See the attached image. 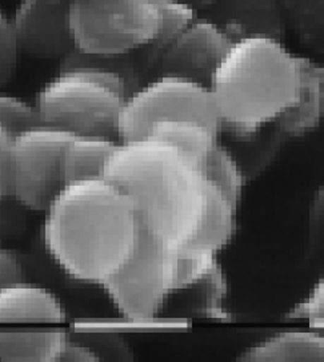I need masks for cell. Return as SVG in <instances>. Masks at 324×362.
Returning a JSON list of instances; mask_svg holds the SVG:
<instances>
[{
	"label": "cell",
	"instance_id": "1",
	"mask_svg": "<svg viewBox=\"0 0 324 362\" xmlns=\"http://www.w3.org/2000/svg\"><path fill=\"white\" fill-rule=\"evenodd\" d=\"M46 214L52 259L70 277L97 285L127 261L143 230L131 199L104 178L66 185Z\"/></svg>",
	"mask_w": 324,
	"mask_h": 362
},
{
	"label": "cell",
	"instance_id": "2",
	"mask_svg": "<svg viewBox=\"0 0 324 362\" xmlns=\"http://www.w3.org/2000/svg\"><path fill=\"white\" fill-rule=\"evenodd\" d=\"M103 178L131 199L144 230L175 246L191 240L203 214L207 180L178 147L151 136L121 141Z\"/></svg>",
	"mask_w": 324,
	"mask_h": 362
},
{
	"label": "cell",
	"instance_id": "3",
	"mask_svg": "<svg viewBox=\"0 0 324 362\" xmlns=\"http://www.w3.org/2000/svg\"><path fill=\"white\" fill-rule=\"evenodd\" d=\"M208 87L222 129L251 138L295 100L299 61L279 39L241 37L232 43Z\"/></svg>",
	"mask_w": 324,
	"mask_h": 362
},
{
	"label": "cell",
	"instance_id": "4",
	"mask_svg": "<svg viewBox=\"0 0 324 362\" xmlns=\"http://www.w3.org/2000/svg\"><path fill=\"white\" fill-rule=\"evenodd\" d=\"M70 63L48 81L36 95V107L44 124L75 135L114 138L128 88L121 74L106 66Z\"/></svg>",
	"mask_w": 324,
	"mask_h": 362
},
{
	"label": "cell",
	"instance_id": "5",
	"mask_svg": "<svg viewBox=\"0 0 324 362\" xmlns=\"http://www.w3.org/2000/svg\"><path fill=\"white\" fill-rule=\"evenodd\" d=\"M75 134L40 124L10 135L0 130V193L35 210L47 211L63 190L61 157Z\"/></svg>",
	"mask_w": 324,
	"mask_h": 362
},
{
	"label": "cell",
	"instance_id": "6",
	"mask_svg": "<svg viewBox=\"0 0 324 362\" xmlns=\"http://www.w3.org/2000/svg\"><path fill=\"white\" fill-rule=\"evenodd\" d=\"M163 25V0H70L76 49L112 59L150 45Z\"/></svg>",
	"mask_w": 324,
	"mask_h": 362
},
{
	"label": "cell",
	"instance_id": "7",
	"mask_svg": "<svg viewBox=\"0 0 324 362\" xmlns=\"http://www.w3.org/2000/svg\"><path fill=\"white\" fill-rule=\"evenodd\" d=\"M176 247L142 230L138 246L100 286L119 313L133 322H148L176 291Z\"/></svg>",
	"mask_w": 324,
	"mask_h": 362
},
{
	"label": "cell",
	"instance_id": "8",
	"mask_svg": "<svg viewBox=\"0 0 324 362\" xmlns=\"http://www.w3.org/2000/svg\"><path fill=\"white\" fill-rule=\"evenodd\" d=\"M167 121L199 122L215 133L222 130L210 87L175 75H157L126 99L118 136L121 141L144 138L155 124Z\"/></svg>",
	"mask_w": 324,
	"mask_h": 362
},
{
	"label": "cell",
	"instance_id": "9",
	"mask_svg": "<svg viewBox=\"0 0 324 362\" xmlns=\"http://www.w3.org/2000/svg\"><path fill=\"white\" fill-rule=\"evenodd\" d=\"M232 43L223 27L204 15H196L171 40L155 70L157 75H175L208 87Z\"/></svg>",
	"mask_w": 324,
	"mask_h": 362
},
{
	"label": "cell",
	"instance_id": "10",
	"mask_svg": "<svg viewBox=\"0 0 324 362\" xmlns=\"http://www.w3.org/2000/svg\"><path fill=\"white\" fill-rule=\"evenodd\" d=\"M10 18L28 54L67 58L76 49L70 25V0H20Z\"/></svg>",
	"mask_w": 324,
	"mask_h": 362
},
{
	"label": "cell",
	"instance_id": "11",
	"mask_svg": "<svg viewBox=\"0 0 324 362\" xmlns=\"http://www.w3.org/2000/svg\"><path fill=\"white\" fill-rule=\"evenodd\" d=\"M203 13L234 42L250 35L282 40L287 30L282 0H215Z\"/></svg>",
	"mask_w": 324,
	"mask_h": 362
},
{
	"label": "cell",
	"instance_id": "12",
	"mask_svg": "<svg viewBox=\"0 0 324 362\" xmlns=\"http://www.w3.org/2000/svg\"><path fill=\"white\" fill-rule=\"evenodd\" d=\"M299 88L295 100L274 123L284 138H298L319 127L324 117V66L298 57Z\"/></svg>",
	"mask_w": 324,
	"mask_h": 362
},
{
	"label": "cell",
	"instance_id": "13",
	"mask_svg": "<svg viewBox=\"0 0 324 362\" xmlns=\"http://www.w3.org/2000/svg\"><path fill=\"white\" fill-rule=\"evenodd\" d=\"M64 320V309L47 289L23 281L0 286V321L3 324L63 322Z\"/></svg>",
	"mask_w": 324,
	"mask_h": 362
},
{
	"label": "cell",
	"instance_id": "14",
	"mask_svg": "<svg viewBox=\"0 0 324 362\" xmlns=\"http://www.w3.org/2000/svg\"><path fill=\"white\" fill-rule=\"evenodd\" d=\"M244 362H324V336L316 332L279 333L241 353Z\"/></svg>",
	"mask_w": 324,
	"mask_h": 362
},
{
	"label": "cell",
	"instance_id": "15",
	"mask_svg": "<svg viewBox=\"0 0 324 362\" xmlns=\"http://www.w3.org/2000/svg\"><path fill=\"white\" fill-rule=\"evenodd\" d=\"M116 146L114 138L75 135L64 147L61 157L64 185L103 178L108 159Z\"/></svg>",
	"mask_w": 324,
	"mask_h": 362
},
{
	"label": "cell",
	"instance_id": "16",
	"mask_svg": "<svg viewBox=\"0 0 324 362\" xmlns=\"http://www.w3.org/2000/svg\"><path fill=\"white\" fill-rule=\"evenodd\" d=\"M236 207L215 185L207 181L203 214L191 240L184 243L195 249L216 254L227 246L235 231Z\"/></svg>",
	"mask_w": 324,
	"mask_h": 362
},
{
	"label": "cell",
	"instance_id": "17",
	"mask_svg": "<svg viewBox=\"0 0 324 362\" xmlns=\"http://www.w3.org/2000/svg\"><path fill=\"white\" fill-rule=\"evenodd\" d=\"M67 334L58 330H3L0 360L3 362H58Z\"/></svg>",
	"mask_w": 324,
	"mask_h": 362
},
{
	"label": "cell",
	"instance_id": "18",
	"mask_svg": "<svg viewBox=\"0 0 324 362\" xmlns=\"http://www.w3.org/2000/svg\"><path fill=\"white\" fill-rule=\"evenodd\" d=\"M212 129L195 121H167L155 124L147 136L168 142L191 157L202 169L210 150L217 144Z\"/></svg>",
	"mask_w": 324,
	"mask_h": 362
},
{
	"label": "cell",
	"instance_id": "19",
	"mask_svg": "<svg viewBox=\"0 0 324 362\" xmlns=\"http://www.w3.org/2000/svg\"><path fill=\"white\" fill-rule=\"evenodd\" d=\"M287 27L308 49L324 54V0H282Z\"/></svg>",
	"mask_w": 324,
	"mask_h": 362
},
{
	"label": "cell",
	"instance_id": "20",
	"mask_svg": "<svg viewBox=\"0 0 324 362\" xmlns=\"http://www.w3.org/2000/svg\"><path fill=\"white\" fill-rule=\"evenodd\" d=\"M204 178L227 197L238 209L243 192V175L236 159L224 146L216 144L208 153L202 166Z\"/></svg>",
	"mask_w": 324,
	"mask_h": 362
},
{
	"label": "cell",
	"instance_id": "21",
	"mask_svg": "<svg viewBox=\"0 0 324 362\" xmlns=\"http://www.w3.org/2000/svg\"><path fill=\"white\" fill-rule=\"evenodd\" d=\"M44 124L36 105H31L22 98L1 94L0 97V130L10 134L27 132Z\"/></svg>",
	"mask_w": 324,
	"mask_h": 362
},
{
	"label": "cell",
	"instance_id": "22",
	"mask_svg": "<svg viewBox=\"0 0 324 362\" xmlns=\"http://www.w3.org/2000/svg\"><path fill=\"white\" fill-rule=\"evenodd\" d=\"M216 254L180 245L176 247V290L196 285L215 264Z\"/></svg>",
	"mask_w": 324,
	"mask_h": 362
},
{
	"label": "cell",
	"instance_id": "23",
	"mask_svg": "<svg viewBox=\"0 0 324 362\" xmlns=\"http://www.w3.org/2000/svg\"><path fill=\"white\" fill-rule=\"evenodd\" d=\"M199 282L204 285V313L207 317L217 320H228L229 315L223 308L227 294V281L217 259L208 273ZM198 282V284H199Z\"/></svg>",
	"mask_w": 324,
	"mask_h": 362
},
{
	"label": "cell",
	"instance_id": "24",
	"mask_svg": "<svg viewBox=\"0 0 324 362\" xmlns=\"http://www.w3.org/2000/svg\"><path fill=\"white\" fill-rule=\"evenodd\" d=\"M23 51L22 43L12 25L11 18L1 13L0 19V74L4 83L11 76L20 54Z\"/></svg>",
	"mask_w": 324,
	"mask_h": 362
},
{
	"label": "cell",
	"instance_id": "25",
	"mask_svg": "<svg viewBox=\"0 0 324 362\" xmlns=\"http://www.w3.org/2000/svg\"><path fill=\"white\" fill-rule=\"evenodd\" d=\"M286 317L289 320H307L312 327L324 329V277L313 286L308 297L295 305Z\"/></svg>",
	"mask_w": 324,
	"mask_h": 362
},
{
	"label": "cell",
	"instance_id": "26",
	"mask_svg": "<svg viewBox=\"0 0 324 362\" xmlns=\"http://www.w3.org/2000/svg\"><path fill=\"white\" fill-rule=\"evenodd\" d=\"M310 240L313 249H324V186L316 193L310 210Z\"/></svg>",
	"mask_w": 324,
	"mask_h": 362
},
{
	"label": "cell",
	"instance_id": "27",
	"mask_svg": "<svg viewBox=\"0 0 324 362\" xmlns=\"http://www.w3.org/2000/svg\"><path fill=\"white\" fill-rule=\"evenodd\" d=\"M23 281V267L19 259L8 250L0 253V286Z\"/></svg>",
	"mask_w": 324,
	"mask_h": 362
},
{
	"label": "cell",
	"instance_id": "28",
	"mask_svg": "<svg viewBox=\"0 0 324 362\" xmlns=\"http://www.w3.org/2000/svg\"><path fill=\"white\" fill-rule=\"evenodd\" d=\"M99 360L100 357H97L91 348L73 342L68 337L63 344L58 357V362H94Z\"/></svg>",
	"mask_w": 324,
	"mask_h": 362
},
{
	"label": "cell",
	"instance_id": "29",
	"mask_svg": "<svg viewBox=\"0 0 324 362\" xmlns=\"http://www.w3.org/2000/svg\"><path fill=\"white\" fill-rule=\"evenodd\" d=\"M179 1H183V3H186V4H188V6H191L193 10H196V11H204V10H207L215 0H179Z\"/></svg>",
	"mask_w": 324,
	"mask_h": 362
}]
</instances>
